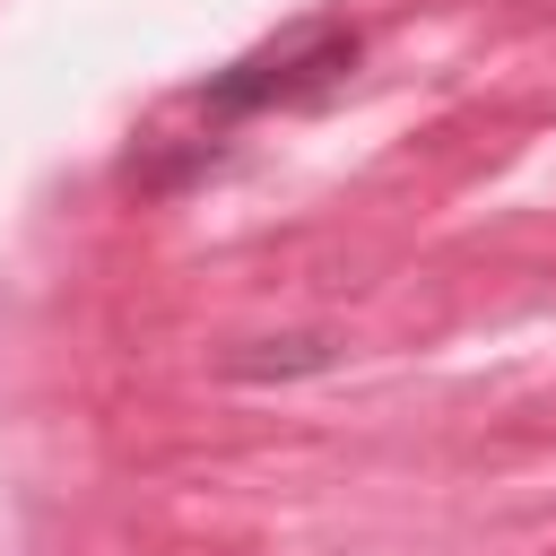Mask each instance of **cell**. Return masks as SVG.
Wrapping results in <instances>:
<instances>
[{
  "label": "cell",
  "instance_id": "obj_1",
  "mask_svg": "<svg viewBox=\"0 0 556 556\" xmlns=\"http://www.w3.org/2000/svg\"><path fill=\"white\" fill-rule=\"evenodd\" d=\"M348 70H356V35H348V26H295V35L226 61L217 78H200L191 104L217 113V122H252V113H269V104H313V96H330Z\"/></svg>",
  "mask_w": 556,
  "mask_h": 556
}]
</instances>
